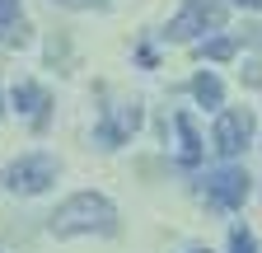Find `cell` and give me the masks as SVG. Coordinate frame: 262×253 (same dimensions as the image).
Segmentation results:
<instances>
[{
	"mask_svg": "<svg viewBox=\"0 0 262 253\" xmlns=\"http://www.w3.org/2000/svg\"><path fill=\"white\" fill-rule=\"evenodd\" d=\"M239 10H262V0H234Z\"/></svg>",
	"mask_w": 262,
	"mask_h": 253,
	"instance_id": "14",
	"label": "cell"
},
{
	"mask_svg": "<svg viewBox=\"0 0 262 253\" xmlns=\"http://www.w3.org/2000/svg\"><path fill=\"white\" fill-rule=\"evenodd\" d=\"M225 14H229L225 0H187V5L169 19V38L187 43V38H196V33H206V28H220Z\"/></svg>",
	"mask_w": 262,
	"mask_h": 253,
	"instance_id": "3",
	"label": "cell"
},
{
	"mask_svg": "<svg viewBox=\"0 0 262 253\" xmlns=\"http://www.w3.org/2000/svg\"><path fill=\"white\" fill-rule=\"evenodd\" d=\"M196 56H211V61H229V56H234V38H211V43H202V47H196Z\"/></svg>",
	"mask_w": 262,
	"mask_h": 253,
	"instance_id": "11",
	"label": "cell"
},
{
	"mask_svg": "<svg viewBox=\"0 0 262 253\" xmlns=\"http://www.w3.org/2000/svg\"><path fill=\"white\" fill-rule=\"evenodd\" d=\"M0 43H5V47L28 43V24H24L19 0H0Z\"/></svg>",
	"mask_w": 262,
	"mask_h": 253,
	"instance_id": "8",
	"label": "cell"
},
{
	"mask_svg": "<svg viewBox=\"0 0 262 253\" xmlns=\"http://www.w3.org/2000/svg\"><path fill=\"white\" fill-rule=\"evenodd\" d=\"M0 183L10 187V193H47V187L56 183V160L52 155H19L14 164H5V174H0Z\"/></svg>",
	"mask_w": 262,
	"mask_h": 253,
	"instance_id": "2",
	"label": "cell"
},
{
	"mask_svg": "<svg viewBox=\"0 0 262 253\" xmlns=\"http://www.w3.org/2000/svg\"><path fill=\"white\" fill-rule=\"evenodd\" d=\"M52 235L56 239H71V235H113L117 230V206L98 193H75L66 197L56 211H52Z\"/></svg>",
	"mask_w": 262,
	"mask_h": 253,
	"instance_id": "1",
	"label": "cell"
},
{
	"mask_svg": "<svg viewBox=\"0 0 262 253\" xmlns=\"http://www.w3.org/2000/svg\"><path fill=\"white\" fill-rule=\"evenodd\" d=\"M248 136H253V117H248V108H225L220 117H215V150L225 155H239L244 145H248Z\"/></svg>",
	"mask_w": 262,
	"mask_h": 253,
	"instance_id": "4",
	"label": "cell"
},
{
	"mask_svg": "<svg viewBox=\"0 0 262 253\" xmlns=\"http://www.w3.org/2000/svg\"><path fill=\"white\" fill-rule=\"evenodd\" d=\"M173 126H178V160H183V164H196V160H202V141H196L192 117H187V113H178V117H173Z\"/></svg>",
	"mask_w": 262,
	"mask_h": 253,
	"instance_id": "9",
	"label": "cell"
},
{
	"mask_svg": "<svg viewBox=\"0 0 262 253\" xmlns=\"http://www.w3.org/2000/svg\"><path fill=\"white\" fill-rule=\"evenodd\" d=\"M56 5H66V10H89V5H103V0H56Z\"/></svg>",
	"mask_w": 262,
	"mask_h": 253,
	"instance_id": "13",
	"label": "cell"
},
{
	"mask_svg": "<svg viewBox=\"0 0 262 253\" xmlns=\"http://www.w3.org/2000/svg\"><path fill=\"white\" fill-rule=\"evenodd\" d=\"M192 99L202 103V108H220V99H225V89H220V80L211 75V71H202L192 80Z\"/></svg>",
	"mask_w": 262,
	"mask_h": 253,
	"instance_id": "10",
	"label": "cell"
},
{
	"mask_svg": "<svg viewBox=\"0 0 262 253\" xmlns=\"http://www.w3.org/2000/svg\"><path fill=\"white\" fill-rule=\"evenodd\" d=\"M10 99H14V108H19L24 117H33L38 126L47 122V108H52V99H47V89H42V85H33V80H19Z\"/></svg>",
	"mask_w": 262,
	"mask_h": 253,
	"instance_id": "7",
	"label": "cell"
},
{
	"mask_svg": "<svg viewBox=\"0 0 262 253\" xmlns=\"http://www.w3.org/2000/svg\"><path fill=\"white\" fill-rule=\"evenodd\" d=\"M229 253H257V239H253V235L239 225L234 235H229Z\"/></svg>",
	"mask_w": 262,
	"mask_h": 253,
	"instance_id": "12",
	"label": "cell"
},
{
	"mask_svg": "<svg viewBox=\"0 0 262 253\" xmlns=\"http://www.w3.org/2000/svg\"><path fill=\"white\" fill-rule=\"evenodd\" d=\"M136 126H141V108H136V103H122V108H113L103 122H98V132H94V136H98V145H108V150H113V145H122L131 132H136Z\"/></svg>",
	"mask_w": 262,
	"mask_h": 253,
	"instance_id": "6",
	"label": "cell"
},
{
	"mask_svg": "<svg viewBox=\"0 0 262 253\" xmlns=\"http://www.w3.org/2000/svg\"><path fill=\"white\" fill-rule=\"evenodd\" d=\"M192 253H211V248H192Z\"/></svg>",
	"mask_w": 262,
	"mask_h": 253,
	"instance_id": "15",
	"label": "cell"
},
{
	"mask_svg": "<svg viewBox=\"0 0 262 253\" xmlns=\"http://www.w3.org/2000/svg\"><path fill=\"white\" fill-rule=\"evenodd\" d=\"M206 197H211L215 206H225V211L244 206V197H248V174H244V169H234V164L206 174Z\"/></svg>",
	"mask_w": 262,
	"mask_h": 253,
	"instance_id": "5",
	"label": "cell"
}]
</instances>
